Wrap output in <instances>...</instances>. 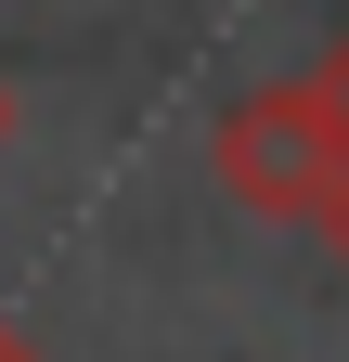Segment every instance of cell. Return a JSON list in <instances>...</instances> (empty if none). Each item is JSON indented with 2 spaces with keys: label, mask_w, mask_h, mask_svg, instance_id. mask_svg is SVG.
Masks as SVG:
<instances>
[{
  "label": "cell",
  "mask_w": 349,
  "mask_h": 362,
  "mask_svg": "<svg viewBox=\"0 0 349 362\" xmlns=\"http://www.w3.org/2000/svg\"><path fill=\"white\" fill-rule=\"evenodd\" d=\"M207 168H220V194L259 207V220H336V194H349V143H336V117H324L311 78H272V90H246V104H220Z\"/></svg>",
  "instance_id": "6da1fadb"
},
{
  "label": "cell",
  "mask_w": 349,
  "mask_h": 362,
  "mask_svg": "<svg viewBox=\"0 0 349 362\" xmlns=\"http://www.w3.org/2000/svg\"><path fill=\"white\" fill-rule=\"evenodd\" d=\"M311 90H324V117H336V143H349V26H336V52H324V78H311Z\"/></svg>",
  "instance_id": "7a4b0ae2"
},
{
  "label": "cell",
  "mask_w": 349,
  "mask_h": 362,
  "mask_svg": "<svg viewBox=\"0 0 349 362\" xmlns=\"http://www.w3.org/2000/svg\"><path fill=\"white\" fill-rule=\"evenodd\" d=\"M0 362H39V349H26V337H13V324H0Z\"/></svg>",
  "instance_id": "3957f363"
},
{
  "label": "cell",
  "mask_w": 349,
  "mask_h": 362,
  "mask_svg": "<svg viewBox=\"0 0 349 362\" xmlns=\"http://www.w3.org/2000/svg\"><path fill=\"white\" fill-rule=\"evenodd\" d=\"M324 233H336V259H349V194H336V220H324Z\"/></svg>",
  "instance_id": "277c9868"
},
{
  "label": "cell",
  "mask_w": 349,
  "mask_h": 362,
  "mask_svg": "<svg viewBox=\"0 0 349 362\" xmlns=\"http://www.w3.org/2000/svg\"><path fill=\"white\" fill-rule=\"evenodd\" d=\"M0 143H13V90H0Z\"/></svg>",
  "instance_id": "5b68a950"
}]
</instances>
